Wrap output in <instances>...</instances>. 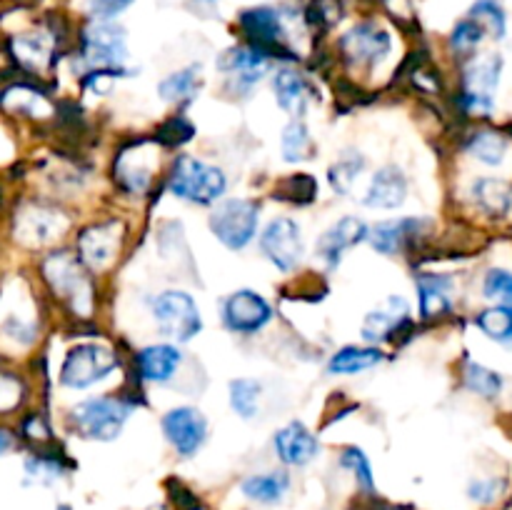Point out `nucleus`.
I'll use <instances>...</instances> for the list:
<instances>
[{
	"label": "nucleus",
	"instance_id": "obj_1",
	"mask_svg": "<svg viewBox=\"0 0 512 510\" xmlns=\"http://www.w3.org/2000/svg\"><path fill=\"white\" fill-rule=\"evenodd\" d=\"M228 188V178L218 165H210L195 155H180L170 170V193L193 205H210L220 200Z\"/></svg>",
	"mask_w": 512,
	"mask_h": 510
},
{
	"label": "nucleus",
	"instance_id": "obj_2",
	"mask_svg": "<svg viewBox=\"0 0 512 510\" xmlns=\"http://www.w3.org/2000/svg\"><path fill=\"white\" fill-rule=\"evenodd\" d=\"M130 410H133V405L125 403L123 398L98 395V398H88L75 405L70 410V423L80 438L108 443V440L118 438L125 420L130 418Z\"/></svg>",
	"mask_w": 512,
	"mask_h": 510
},
{
	"label": "nucleus",
	"instance_id": "obj_3",
	"mask_svg": "<svg viewBox=\"0 0 512 510\" xmlns=\"http://www.w3.org/2000/svg\"><path fill=\"white\" fill-rule=\"evenodd\" d=\"M118 368V355L103 343H80L68 350L60 370V383L70 390H85Z\"/></svg>",
	"mask_w": 512,
	"mask_h": 510
},
{
	"label": "nucleus",
	"instance_id": "obj_4",
	"mask_svg": "<svg viewBox=\"0 0 512 510\" xmlns=\"http://www.w3.org/2000/svg\"><path fill=\"white\" fill-rule=\"evenodd\" d=\"M258 213L260 210L253 200L228 198L215 205V210L208 218V225L225 248L243 250L245 245L253 243L255 233H258Z\"/></svg>",
	"mask_w": 512,
	"mask_h": 510
},
{
	"label": "nucleus",
	"instance_id": "obj_5",
	"mask_svg": "<svg viewBox=\"0 0 512 510\" xmlns=\"http://www.w3.org/2000/svg\"><path fill=\"white\" fill-rule=\"evenodd\" d=\"M153 318L160 333L168 335L175 343H188L203 328L198 303L185 290H163L153 300Z\"/></svg>",
	"mask_w": 512,
	"mask_h": 510
},
{
	"label": "nucleus",
	"instance_id": "obj_6",
	"mask_svg": "<svg viewBox=\"0 0 512 510\" xmlns=\"http://www.w3.org/2000/svg\"><path fill=\"white\" fill-rule=\"evenodd\" d=\"M80 55L95 70H118L128 60V35L118 23L95 20L83 30Z\"/></svg>",
	"mask_w": 512,
	"mask_h": 510
},
{
	"label": "nucleus",
	"instance_id": "obj_7",
	"mask_svg": "<svg viewBox=\"0 0 512 510\" xmlns=\"http://www.w3.org/2000/svg\"><path fill=\"white\" fill-rule=\"evenodd\" d=\"M45 278L53 285V290L58 295H63L73 310H78L80 315H88L93 308V290H90L88 275L83 273L78 260L68 253H53L45 260L43 268Z\"/></svg>",
	"mask_w": 512,
	"mask_h": 510
},
{
	"label": "nucleus",
	"instance_id": "obj_8",
	"mask_svg": "<svg viewBox=\"0 0 512 510\" xmlns=\"http://www.w3.org/2000/svg\"><path fill=\"white\" fill-rule=\"evenodd\" d=\"M500 73H503V58L498 53L483 55L470 60L463 75V105L470 113H493L495 90H498Z\"/></svg>",
	"mask_w": 512,
	"mask_h": 510
},
{
	"label": "nucleus",
	"instance_id": "obj_9",
	"mask_svg": "<svg viewBox=\"0 0 512 510\" xmlns=\"http://www.w3.org/2000/svg\"><path fill=\"white\" fill-rule=\"evenodd\" d=\"M260 250L283 273L295 270L305 255L300 225L293 218H273L260 235Z\"/></svg>",
	"mask_w": 512,
	"mask_h": 510
},
{
	"label": "nucleus",
	"instance_id": "obj_10",
	"mask_svg": "<svg viewBox=\"0 0 512 510\" xmlns=\"http://www.w3.org/2000/svg\"><path fill=\"white\" fill-rule=\"evenodd\" d=\"M273 320V308L255 290H235L223 300V323L230 333L255 335Z\"/></svg>",
	"mask_w": 512,
	"mask_h": 510
},
{
	"label": "nucleus",
	"instance_id": "obj_11",
	"mask_svg": "<svg viewBox=\"0 0 512 510\" xmlns=\"http://www.w3.org/2000/svg\"><path fill=\"white\" fill-rule=\"evenodd\" d=\"M160 425H163L165 440L183 458H190V455L198 453L203 448L205 438H208V420H205V415L198 408H190V405H180V408L168 410Z\"/></svg>",
	"mask_w": 512,
	"mask_h": 510
},
{
	"label": "nucleus",
	"instance_id": "obj_12",
	"mask_svg": "<svg viewBox=\"0 0 512 510\" xmlns=\"http://www.w3.org/2000/svg\"><path fill=\"white\" fill-rule=\"evenodd\" d=\"M390 48H393V40H390L388 30L375 23L355 25L340 38V50L345 58L353 65H365V68L383 63L390 55Z\"/></svg>",
	"mask_w": 512,
	"mask_h": 510
},
{
	"label": "nucleus",
	"instance_id": "obj_13",
	"mask_svg": "<svg viewBox=\"0 0 512 510\" xmlns=\"http://www.w3.org/2000/svg\"><path fill=\"white\" fill-rule=\"evenodd\" d=\"M120 233H123V228H120L118 220H105V223L90 225L88 230H83L78 238L80 263L88 265L90 270L110 268L113 260L118 258Z\"/></svg>",
	"mask_w": 512,
	"mask_h": 510
},
{
	"label": "nucleus",
	"instance_id": "obj_14",
	"mask_svg": "<svg viewBox=\"0 0 512 510\" xmlns=\"http://www.w3.org/2000/svg\"><path fill=\"white\" fill-rule=\"evenodd\" d=\"M240 28L248 35L250 43L263 48L270 55V50H280L288 40V25L280 8L260 5V8H248L240 13Z\"/></svg>",
	"mask_w": 512,
	"mask_h": 510
},
{
	"label": "nucleus",
	"instance_id": "obj_15",
	"mask_svg": "<svg viewBox=\"0 0 512 510\" xmlns=\"http://www.w3.org/2000/svg\"><path fill=\"white\" fill-rule=\"evenodd\" d=\"M365 238H368V225L360 218H355V215H345V218H340L338 223H333L320 235L315 250H318V258L323 260L325 268L335 270L340 260H343L345 250L363 243Z\"/></svg>",
	"mask_w": 512,
	"mask_h": 510
},
{
	"label": "nucleus",
	"instance_id": "obj_16",
	"mask_svg": "<svg viewBox=\"0 0 512 510\" xmlns=\"http://www.w3.org/2000/svg\"><path fill=\"white\" fill-rule=\"evenodd\" d=\"M270 68V55L258 45H238L220 58V70L233 78V85L240 90H250L263 80Z\"/></svg>",
	"mask_w": 512,
	"mask_h": 510
},
{
	"label": "nucleus",
	"instance_id": "obj_17",
	"mask_svg": "<svg viewBox=\"0 0 512 510\" xmlns=\"http://www.w3.org/2000/svg\"><path fill=\"white\" fill-rule=\"evenodd\" d=\"M273 448L275 455H278L285 465H293V468H303V465L313 463L320 453L318 438H315L300 420H290L288 425H283V428L275 433Z\"/></svg>",
	"mask_w": 512,
	"mask_h": 510
},
{
	"label": "nucleus",
	"instance_id": "obj_18",
	"mask_svg": "<svg viewBox=\"0 0 512 510\" xmlns=\"http://www.w3.org/2000/svg\"><path fill=\"white\" fill-rule=\"evenodd\" d=\"M405 198H408V180L403 170L395 165H383L370 178L363 203L373 210H395L405 203Z\"/></svg>",
	"mask_w": 512,
	"mask_h": 510
},
{
	"label": "nucleus",
	"instance_id": "obj_19",
	"mask_svg": "<svg viewBox=\"0 0 512 510\" xmlns=\"http://www.w3.org/2000/svg\"><path fill=\"white\" fill-rule=\"evenodd\" d=\"M408 313L410 305L405 303V298L393 295V298L385 300L378 310L365 315L360 335H363L368 343H383V340L393 338V333H398V330L403 328V323L408 320Z\"/></svg>",
	"mask_w": 512,
	"mask_h": 510
},
{
	"label": "nucleus",
	"instance_id": "obj_20",
	"mask_svg": "<svg viewBox=\"0 0 512 510\" xmlns=\"http://www.w3.org/2000/svg\"><path fill=\"white\" fill-rule=\"evenodd\" d=\"M273 93L280 108L288 110L293 118H303L308 113L310 100H313V88L305 80V75L295 68H280L273 75Z\"/></svg>",
	"mask_w": 512,
	"mask_h": 510
},
{
	"label": "nucleus",
	"instance_id": "obj_21",
	"mask_svg": "<svg viewBox=\"0 0 512 510\" xmlns=\"http://www.w3.org/2000/svg\"><path fill=\"white\" fill-rule=\"evenodd\" d=\"M428 220H418V218H395V220H380L375 223L373 228H368V238L370 245H373L378 253L383 255H395L405 248L413 235H418L420 228H425Z\"/></svg>",
	"mask_w": 512,
	"mask_h": 510
},
{
	"label": "nucleus",
	"instance_id": "obj_22",
	"mask_svg": "<svg viewBox=\"0 0 512 510\" xmlns=\"http://www.w3.org/2000/svg\"><path fill=\"white\" fill-rule=\"evenodd\" d=\"M180 363H183V353L180 348L170 343H155L148 345L138 353V370L148 383L163 385L175 378Z\"/></svg>",
	"mask_w": 512,
	"mask_h": 510
},
{
	"label": "nucleus",
	"instance_id": "obj_23",
	"mask_svg": "<svg viewBox=\"0 0 512 510\" xmlns=\"http://www.w3.org/2000/svg\"><path fill=\"white\" fill-rule=\"evenodd\" d=\"M453 278L448 275L423 273L418 275V298H420V313L425 318H435L453 308Z\"/></svg>",
	"mask_w": 512,
	"mask_h": 510
},
{
	"label": "nucleus",
	"instance_id": "obj_24",
	"mask_svg": "<svg viewBox=\"0 0 512 510\" xmlns=\"http://www.w3.org/2000/svg\"><path fill=\"white\" fill-rule=\"evenodd\" d=\"M290 478L283 470H268V473H255L240 483V493L258 505H278L288 495Z\"/></svg>",
	"mask_w": 512,
	"mask_h": 510
},
{
	"label": "nucleus",
	"instance_id": "obj_25",
	"mask_svg": "<svg viewBox=\"0 0 512 510\" xmlns=\"http://www.w3.org/2000/svg\"><path fill=\"white\" fill-rule=\"evenodd\" d=\"M65 228H68V220H65L58 210L38 208V205H35V208L20 213V235L35 245L60 238V233H63Z\"/></svg>",
	"mask_w": 512,
	"mask_h": 510
},
{
	"label": "nucleus",
	"instance_id": "obj_26",
	"mask_svg": "<svg viewBox=\"0 0 512 510\" xmlns=\"http://www.w3.org/2000/svg\"><path fill=\"white\" fill-rule=\"evenodd\" d=\"M385 360V353L375 345H345L338 353L330 355L328 373L330 375H358L375 368Z\"/></svg>",
	"mask_w": 512,
	"mask_h": 510
},
{
	"label": "nucleus",
	"instance_id": "obj_27",
	"mask_svg": "<svg viewBox=\"0 0 512 510\" xmlns=\"http://www.w3.org/2000/svg\"><path fill=\"white\" fill-rule=\"evenodd\" d=\"M150 153H145V145H135L133 155L123 153L118 160V168H115V175H118L120 183L130 190V193H143L150 183V173H153V163H145Z\"/></svg>",
	"mask_w": 512,
	"mask_h": 510
},
{
	"label": "nucleus",
	"instance_id": "obj_28",
	"mask_svg": "<svg viewBox=\"0 0 512 510\" xmlns=\"http://www.w3.org/2000/svg\"><path fill=\"white\" fill-rule=\"evenodd\" d=\"M473 198L485 213L503 215L512 205V188L505 180L498 178H480L473 185Z\"/></svg>",
	"mask_w": 512,
	"mask_h": 510
},
{
	"label": "nucleus",
	"instance_id": "obj_29",
	"mask_svg": "<svg viewBox=\"0 0 512 510\" xmlns=\"http://www.w3.org/2000/svg\"><path fill=\"white\" fill-rule=\"evenodd\" d=\"M198 73L200 70L195 68V65L170 73L168 78L160 80V98L168 100V103H185V100H193L195 93H198Z\"/></svg>",
	"mask_w": 512,
	"mask_h": 510
},
{
	"label": "nucleus",
	"instance_id": "obj_30",
	"mask_svg": "<svg viewBox=\"0 0 512 510\" xmlns=\"http://www.w3.org/2000/svg\"><path fill=\"white\" fill-rule=\"evenodd\" d=\"M468 153L485 165H500L508 153V140L495 130H480L468 140Z\"/></svg>",
	"mask_w": 512,
	"mask_h": 510
},
{
	"label": "nucleus",
	"instance_id": "obj_31",
	"mask_svg": "<svg viewBox=\"0 0 512 510\" xmlns=\"http://www.w3.org/2000/svg\"><path fill=\"white\" fill-rule=\"evenodd\" d=\"M280 150H283V158L288 163H300V160L310 158V150H313V140H310L308 125L300 118H293L283 130V138H280Z\"/></svg>",
	"mask_w": 512,
	"mask_h": 510
},
{
	"label": "nucleus",
	"instance_id": "obj_32",
	"mask_svg": "<svg viewBox=\"0 0 512 510\" xmlns=\"http://www.w3.org/2000/svg\"><path fill=\"white\" fill-rule=\"evenodd\" d=\"M260 393L263 385L253 378H238L230 383V408L243 420H250L260 410Z\"/></svg>",
	"mask_w": 512,
	"mask_h": 510
},
{
	"label": "nucleus",
	"instance_id": "obj_33",
	"mask_svg": "<svg viewBox=\"0 0 512 510\" xmlns=\"http://www.w3.org/2000/svg\"><path fill=\"white\" fill-rule=\"evenodd\" d=\"M478 328L495 343L512 345V308L498 305V308L483 310L478 315Z\"/></svg>",
	"mask_w": 512,
	"mask_h": 510
},
{
	"label": "nucleus",
	"instance_id": "obj_34",
	"mask_svg": "<svg viewBox=\"0 0 512 510\" xmlns=\"http://www.w3.org/2000/svg\"><path fill=\"white\" fill-rule=\"evenodd\" d=\"M13 50L18 55V60L28 68H40L43 63H48L50 58V40L43 33H30L20 35L13 40Z\"/></svg>",
	"mask_w": 512,
	"mask_h": 510
},
{
	"label": "nucleus",
	"instance_id": "obj_35",
	"mask_svg": "<svg viewBox=\"0 0 512 510\" xmlns=\"http://www.w3.org/2000/svg\"><path fill=\"white\" fill-rule=\"evenodd\" d=\"M470 18L478 20L498 40H503L505 33H508V18H505V10L498 0H478V3H473Z\"/></svg>",
	"mask_w": 512,
	"mask_h": 510
},
{
	"label": "nucleus",
	"instance_id": "obj_36",
	"mask_svg": "<svg viewBox=\"0 0 512 510\" xmlns=\"http://www.w3.org/2000/svg\"><path fill=\"white\" fill-rule=\"evenodd\" d=\"M340 465H343L345 470H350V473H353V478L358 480V485L365 490V493H375L373 465H370L368 455H365L363 450L355 448V445L345 448L343 455H340Z\"/></svg>",
	"mask_w": 512,
	"mask_h": 510
},
{
	"label": "nucleus",
	"instance_id": "obj_37",
	"mask_svg": "<svg viewBox=\"0 0 512 510\" xmlns=\"http://www.w3.org/2000/svg\"><path fill=\"white\" fill-rule=\"evenodd\" d=\"M365 168V158L360 153L355 155H343L338 163L330 168V185H333L338 193L348 195L353 183L358 180V173Z\"/></svg>",
	"mask_w": 512,
	"mask_h": 510
},
{
	"label": "nucleus",
	"instance_id": "obj_38",
	"mask_svg": "<svg viewBox=\"0 0 512 510\" xmlns=\"http://www.w3.org/2000/svg\"><path fill=\"white\" fill-rule=\"evenodd\" d=\"M465 385L473 393L483 395V398H495L500 393V388H503V380H500V375L495 370L485 368V365L468 363V368H465Z\"/></svg>",
	"mask_w": 512,
	"mask_h": 510
},
{
	"label": "nucleus",
	"instance_id": "obj_39",
	"mask_svg": "<svg viewBox=\"0 0 512 510\" xmlns=\"http://www.w3.org/2000/svg\"><path fill=\"white\" fill-rule=\"evenodd\" d=\"M485 33H488V30L468 15V18L460 20L453 28V33H450V45H453L455 53H470V50H475L483 43Z\"/></svg>",
	"mask_w": 512,
	"mask_h": 510
},
{
	"label": "nucleus",
	"instance_id": "obj_40",
	"mask_svg": "<svg viewBox=\"0 0 512 510\" xmlns=\"http://www.w3.org/2000/svg\"><path fill=\"white\" fill-rule=\"evenodd\" d=\"M63 473H65V468L60 465V460H55V458L33 455V458L25 460V475H28L30 480H35V483L50 485V483H55V480L63 478Z\"/></svg>",
	"mask_w": 512,
	"mask_h": 510
},
{
	"label": "nucleus",
	"instance_id": "obj_41",
	"mask_svg": "<svg viewBox=\"0 0 512 510\" xmlns=\"http://www.w3.org/2000/svg\"><path fill=\"white\" fill-rule=\"evenodd\" d=\"M483 293L485 298L500 300V303L512 308V273L503 268L488 270V275L483 280Z\"/></svg>",
	"mask_w": 512,
	"mask_h": 510
},
{
	"label": "nucleus",
	"instance_id": "obj_42",
	"mask_svg": "<svg viewBox=\"0 0 512 510\" xmlns=\"http://www.w3.org/2000/svg\"><path fill=\"white\" fill-rule=\"evenodd\" d=\"M280 195H290L293 203H310L318 195V183L308 173L290 175L280 183Z\"/></svg>",
	"mask_w": 512,
	"mask_h": 510
},
{
	"label": "nucleus",
	"instance_id": "obj_43",
	"mask_svg": "<svg viewBox=\"0 0 512 510\" xmlns=\"http://www.w3.org/2000/svg\"><path fill=\"white\" fill-rule=\"evenodd\" d=\"M503 488H505V483L500 478H480V480H473V483L468 485V495H470V500H475V503L490 505L500 498Z\"/></svg>",
	"mask_w": 512,
	"mask_h": 510
},
{
	"label": "nucleus",
	"instance_id": "obj_44",
	"mask_svg": "<svg viewBox=\"0 0 512 510\" xmlns=\"http://www.w3.org/2000/svg\"><path fill=\"white\" fill-rule=\"evenodd\" d=\"M133 3L135 0H88V10L93 18L110 20L123 13V10H128Z\"/></svg>",
	"mask_w": 512,
	"mask_h": 510
},
{
	"label": "nucleus",
	"instance_id": "obj_45",
	"mask_svg": "<svg viewBox=\"0 0 512 510\" xmlns=\"http://www.w3.org/2000/svg\"><path fill=\"white\" fill-rule=\"evenodd\" d=\"M10 448H13V435H10L8 430H3V428H0V455H3V453H8Z\"/></svg>",
	"mask_w": 512,
	"mask_h": 510
},
{
	"label": "nucleus",
	"instance_id": "obj_46",
	"mask_svg": "<svg viewBox=\"0 0 512 510\" xmlns=\"http://www.w3.org/2000/svg\"><path fill=\"white\" fill-rule=\"evenodd\" d=\"M5 385H8V380H5V378H0V393H3V388H5Z\"/></svg>",
	"mask_w": 512,
	"mask_h": 510
},
{
	"label": "nucleus",
	"instance_id": "obj_47",
	"mask_svg": "<svg viewBox=\"0 0 512 510\" xmlns=\"http://www.w3.org/2000/svg\"><path fill=\"white\" fill-rule=\"evenodd\" d=\"M195 3H205V5H210V3H215V0H195Z\"/></svg>",
	"mask_w": 512,
	"mask_h": 510
},
{
	"label": "nucleus",
	"instance_id": "obj_48",
	"mask_svg": "<svg viewBox=\"0 0 512 510\" xmlns=\"http://www.w3.org/2000/svg\"><path fill=\"white\" fill-rule=\"evenodd\" d=\"M58 510H73L70 505H58Z\"/></svg>",
	"mask_w": 512,
	"mask_h": 510
}]
</instances>
